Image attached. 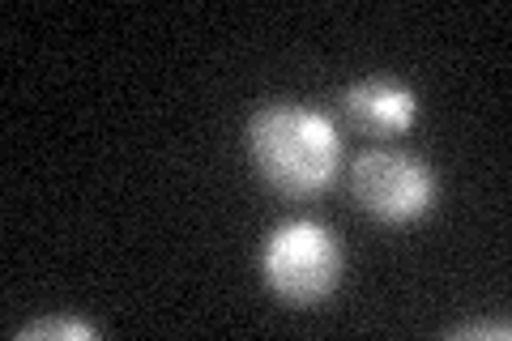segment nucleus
Returning <instances> with one entry per match:
<instances>
[{"label": "nucleus", "instance_id": "39448f33", "mask_svg": "<svg viewBox=\"0 0 512 341\" xmlns=\"http://www.w3.org/2000/svg\"><path fill=\"white\" fill-rule=\"evenodd\" d=\"M18 337H69V341H90V337H99V329L86 320H69V316H52V320H35V324H26V329Z\"/></svg>", "mask_w": 512, "mask_h": 341}, {"label": "nucleus", "instance_id": "20e7f679", "mask_svg": "<svg viewBox=\"0 0 512 341\" xmlns=\"http://www.w3.org/2000/svg\"><path fill=\"white\" fill-rule=\"evenodd\" d=\"M342 116L367 137H402L419 120V99L397 77H363L342 94Z\"/></svg>", "mask_w": 512, "mask_h": 341}, {"label": "nucleus", "instance_id": "f257e3e1", "mask_svg": "<svg viewBox=\"0 0 512 341\" xmlns=\"http://www.w3.org/2000/svg\"><path fill=\"white\" fill-rule=\"evenodd\" d=\"M248 158L256 175L291 201H308L338 180L342 137L333 120L303 103H265L248 120Z\"/></svg>", "mask_w": 512, "mask_h": 341}, {"label": "nucleus", "instance_id": "f03ea898", "mask_svg": "<svg viewBox=\"0 0 512 341\" xmlns=\"http://www.w3.org/2000/svg\"><path fill=\"white\" fill-rule=\"evenodd\" d=\"M261 278L282 303L316 307L342 282V243L312 218L282 222L261 248Z\"/></svg>", "mask_w": 512, "mask_h": 341}, {"label": "nucleus", "instance_id": "7ed1b4c3", "mask_svg": "<svg viewBox=\"0 0 512 341\" xmlns=\"http://www.w3.org/2000/svg\"><path fill=\"white\" fill-rule=\"evenodd\" d=\"M350 192L376 222L406 226L436 209V171L406 150H363L350 167Z\"/></svg>", "mask_w": 512, "mask_h": 341}]
</instances>
